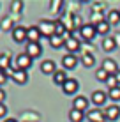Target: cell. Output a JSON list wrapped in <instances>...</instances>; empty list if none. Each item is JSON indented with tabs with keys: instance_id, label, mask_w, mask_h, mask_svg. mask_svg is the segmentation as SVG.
Listing matches in <instances>:
<instances>
[{
	"instance_id": "35",
	"label": "cell",
	"mask_w": 120,
	"mask_h": 122,
	"mask_svg": "<svg viewBox=\"0 0 120 122\" xmlns=\"http://www.w3.org/2000/svg\"><path fill=\"white\" fill-rule=\"evenodd\" d=\"M4 101H5V92L0 89V104H4Z\"/></svg>"
},
{
	"instance_id": "24",
	"label": "cell",
	"mask_w": 120,
	"mask_h": 122,
	"mask_svg": "<svg viewBox=\"0 0 120 122\" xmlns=\"http://www.w3.org/2000/svg\"><path fill=\"white\" fill-rule=\"evenodd\" d=\"M81 62H83L85 67H92L96 64V58H94L92 53H83V55H81Z\"/></svg>"
},
{
	"instance_id": "37",
	"label": "cell",
	"mask_w": 120,
	"mask_h": 122,
	"mask_svg": "<svg viewBox=\"0 0 120 122\" xmlns=\"http://www.w3.org/2000/svg\"><path fill=\"white\" fill-rule=\"evenodd\" d=\"M4 122H18V120H16V119H5Z\"/></svg>"
},
{
	"instance_id": "30",
	"label": "cell",
	"mask_w": 120,
	"mask_h": 122,
	"mask_svg": "<svg viewBox=\"0 0 120 122\" xmlns=\"http://www.w3.org/2000/svg\"><path fill=\"white\" fill-rule=\"evenodd\" d=\"M5 81H7V73L0 71V89H2V85H5Z\"/></svg>"
},
{
	"instance_id": "15",
	"label": "cell",
	"mask_w": 120,
	"mask_h": 122,
	"mask_svg": "<svg viewBox=\"0 0 120 122\" xmlns=\"http://www.w3.org/2000/svg\"><path fill=\"white\" fill-rule=\"evenodd\" d=\"M64 48L67 50L69 53L74 55V51L80 50V39H78V37H69V39H65V46H64Z\"/></svg>"
},
{
	"instance_id": "1",
	"label": "cell",
	"mask_w": 120,
	"mask_h": 122,
	"mask_svg": "<svg viewBox=\"0 0 120 122\" xmlns=\"http://www.w3.org/2000/svg\"><path fill=\"white\" fill-rule=\"evenodd\" d=\"M41 30V36L43 37H53L55 36V21H49V20H41V23L37 25Z\"/></svg>"
},
{
	"instance_id": "23",
	"label": "cell",
	"mask_w": 120,
	"mask_h": 122,
	"mask_svg": "<svg viewBox=\"0 0 120 122\" xmlns=\"http://www.w3.org/2000/svg\"><path fill=\"white\" fill-rule=\"evenodd\" d=\"M106 21H108L110 25H118V23H120V11H115V9L110 11Z\"/></svg>"
},
{
	"instance_id": "4",
	"label": "cell",
	"mask_w": 120,
	"mask_h": 122,
	"mask_svg": "<svg viewBox=\"0 0 120 122\" xmlns=\"http://www.w3.org/2000/svg\"><path fill=\"white\" fill-rule=\"evenodd\" d=\"M80 34H81V37H83L85 41H92L94 37L97 36L96 25H92V23H86V25H83V27L80 28Z\"/></svg>"
},
{
	"instance_id": "34",
	"label": "cell",
	"mask_w": 120,
	"mask_h": 122,
	"mask_svg": "<svg viewBox=\"0 0 120 122\" xmlns=\"http://www.w3.org/2000/svg\"><path fill=\"white\" fill-rule=\"evenodd\" d=\"M113 39H115V44H117V48H120V32L113 34Z\"/></svg>"
},
{
	"instance_id": "10",
	"label": "cell",
	"mask_w": 120,
	"mask_h": 122,
	"mask_svg": "<svg viewBox=\"0 0 120 122\" xmlns=\"http://www.w3.org/2000/svg\"><path fill=\"white\" fill-rule=\"evenodd\" d=\"M106 99H108V94H106V92H102V90L92 92V97H90V101H92L96 106H102V104L106 103Z\"/></svg>"
},
{
	"instance_id": "17",
	"label": "cell",
	"mask_w": 120,
	"mask_h": 122,
	"mask_svg": "<svg viewBox=\"0 0 120 122\" xmlns=\"http://www.w3.org/2000/svg\"><path fill=\"white\" fill-rule=\"evenodd\" d=\"M12 67V64H11V55L9 53H0V71H9Z\"/></svg>"
},
{
	"instance_id": "5",
	"label": "cell",
	"mask_w": 120,
	"mask_h": 122,
	"mask_svg": "<svg viewBox=\"0 0 120 122\" xmlns=\"http://www.w3.org/2000/svg\"><path fill=\"white\" fill-rule=\"evenodd\" d=\"M25 53L34 60V58L43 55V46H41L39 43H27V51H25Z\"/></svg>"
},
{
	"instance_id": "36",
	"label": "cell",
	"mask_w": 120,
	"mask_h": 122,
	"mask_svg": "<svg viewBox=\"0 0 120 122\" xmlns=\"http://www.w3.org/2000/svg\"><path fill=\"white\" fill-rule=\"evenodd\" d=\"M115 78H117V81H118V85H120V71H118L117 74H115Z\"/></svg>"
},
{
	"instance_id": "22",
	"label": "cell",
	"mask_w": 120,
	"mask_h": 122,
	"mask_svg": "<svg viewBox=\"0 0 120 122\" xmlns=\"http://www.w3.org/2000/svg\"><path fill=\"white\" fill-rule=\"evenodd\" d=\"M110 28H111V25H110L108 21H102V23L96 25L97 36H106V37H108V32H110Z\"/></svg>"
},
{
	"instance_id": "6",
	"label": "cell",
	"mask_w": 120,
	"mask_h": 122,
	"mask_svg": "<svg viewBox=\"0 0 120 122\" xmlns=\"http://www.w3.org/2000/svg\"><path fill=\"white\" fill-rule=\"evenodd\" d=\"M102 69H104L110 76H115V74L120 71V67H118V64L113 60V58H104V60H102Z\"/></svg>"
},
{
	"instance_id": "32",
	"label": "cell",
	"mask_w": 120,
	"mask_h": 122,
	"mask_svg": "<svg viewBox=\"0 0 120 122\" xmlns=\"http://www.w3.org/2000/svg\"><path fill=\"white\" fill-rule=\"evenodd\" d=\"M21 5H23L21 2H12V11H16V12L21 11Z\"/></svg>"
},
{
	"instance_id": "25",
	"label": "cell",
	"mask_w": 120,
	"mask_h": 122,
	"mask_svg": "<svg viewBox=\"0 0 120 122\" xmlns=\"http://www.w3.org/2000/svg\"><path fill=\"white\" fill-rule=\"evenodd\" d=\"M90 21H92V25H99V23H102V21H106V20H104V14H102V12H92Z\"/></svg>"
},
{
	"instance_id": "9",
	"label": "cell",
	"mask_w": 120,
	"mask_h": 122,
	"mask_svg": "<svg viewBox=\"0 0 120 122\" xmlns=\"http://www.w3.org/2000/svg\"><path fill=\"white\" fill-rule=\"evenodd\" d=\"M104 115H106V120H117L120 117V106H117V104H111V106H106L104 110Z\"/></svg>"
},
{
	"instance_id": "16",
	"label": "cell",
	"mask_w": 120,
	"mask_h": 122,
	"mask_svg": "<svg viewBox=\"0 0 120 122\" xmlns=\"http://www.w3.org/2000/svg\"><path fill=\"white\" fill-rule=\"evenodd\" d=\"M11 76H12V80H14L18 85H25V83L28 81V73H27V71H19V69H16L14 73L11 74Z\"/></svg>"
},
{
	"instance_id": "12",
	"label": "cell",
	"mask_w": 120,
	"mask_h": 122,
	"mask_svg": "<svg viewBox=\"0 0 120 122\" xmlns=\"http://www.w3.org/2000/svg\"><path fill=\"white\" fill-rule=\"evenodd\" d=\"M72 108L74 110H80V112H85L88 108V99L85 96H76L74 101H72Z\"/></svg>"
},
{
	"instance_id": "31",
	"label": "cell",
	"mask_w": 120,
	"mask_h": 122,
	"mask_svg": "<svg viewBox=\"0 0 120 122\" xmlns=\"http://www.w3.org/2000/svg\"><path fill=\"white\" fill-rule=\"evenodd\" d=\"M60 5H62V2H51V12L60 11Z\"/></svg>"
},
{
	"instance_id": "27",
	"label": "cell",
	"mask_w": 120,
	"mask_h": 122,
	"mask_svg": "<svg viewBox=\"0 0 120 122\" xmlns=\"http://www.w3.org/2000/svg\"><path fill=\"white\" fill-rule=\"evenodd\" d=\"M96 78L99 80V81H104V83H106V80L110 78V74H108V73H106V71L101 67V69H97V71H96Z\"/></svg>"
},
{
	"instance_id": "3",
	"label": "cell",
	"mask_w": 120,
	"mask_h": 122,
	"mask_svg": "<svg viewBox=\"0 0 120 122\" xmlns=\"http://www.w3.org/2000/svg\"><path fill=\"white\" fill-rule=\"evenodd\" d=\"M78 89H80V83H78V80H74V78H69L67 81L62 85V90H64L65 96H74L78 92Z\"/></svg>"
},
{
	"instance_id": "14",
	"label": "cell",
	"mask_w": 120,
	"mask_h": 122,
	"mask_svg": "<svg viewBox=\"0 0 120 122\" xmlns=\"http://www.w3.org/2000/svg\"><path fill=\"white\" fill-rule=\"evenodd\" d=\"M78 64V58L76 55H72V53H67V55L62 57V66H64V69H74Z\"/></svg>"
},
{
	"instance_id": "21",
	"label": "cell",
	"mask_w": 120,
	"mask_h": 122,
	"mask_svg": "<svg viewBox=\"0 0 120 122\" xmlns=\"http://www.w3.org/2000/svg\"><path fill=\"white\" fill-rule=\"evenodd\" d=\"M67 80H69V78H67V74H65V71H57V73L53 74V81H55L57 85H60V87L64 85Z\"/></svg>"
},
{
	"instance_id": "19",
	"label": "cell",
	"mask_w": 120,
	"mask_h": 122,
	"mask_svg": "<svg viewBox=\"0 0 120 122\" xmlns=\"http://www.w3.org/2000/svg\"><path fill=\"white\" fill-rule=\"evenodd\" d=\"M49 44H51V48L60 50V48L65 46V39L62 36H53V37H49Z\"/></svg>"
},
{
	"instance_id": "26",
	"label": "cell",
	"mask_w": 120,
	"mask_h": 122,
	"mask_svg": "<svg viewBox=\"0 0 120 122\" xmlns=\"http://www.w3.org/2000/svg\"><path fill=\"white\" fill-rule=\"evenodd\" d=\"M0 28H4V30H14V25H12V20L11 18H4L2 23H0Z\"/></svg>"
},
{
	"instance_id": "28",
	"label": "cell",
	"mask_w": 120,
	"mask_h": 122,
	"mask_svg": "<svg viewBox=\"0 0 120 122\" xmlns=\"http://www.w3.org/2000/svg\"><path fill=\"white\" fill-rule=\"evenodd\" d=\"M108 97L111 101H120V87H117V89H111L108 92Z\"/></svg>"
},
{
	"instance_id": "18",
	"label": "cell",
	"mask_w": 120,
	"mask_h": 122,
	"mask_svg": "<svg viewBox=\"0 0 120 122\" xmlns=\"http://www.w3.org/2000/svg\"><path fill=\"white\" fill-rule=\"evenodd\" d=\"M102 50L104 51H113V50H117V44H115V39H113V36H108V37H104L102 39Z\"/></svg>"
},
{
	"instance_id": "13",
	"label": "cell",
	"mask_w": 120,
	"mask_h": 122,
	"mask_svg": "<svg viewBox=\"0 0 120 122\" xmlns=\"http://www.w3.org/2000/svg\"><path fill=\"white\" fill-rule=\"evenodd\" d=\"M57 64L53 60H43L41 62V73H44V74H55L57 73Z\"/></svg>"
},
{
	"instance_id": "7",
	"label": "cell",
	"mask_w": 120,
	"mask_h": 122,
	"mask_svg": "<svg viewBox=\"0 0 120 122\" xmlns=\"http://www.w3.org/2000/svg\"><path fill=\"white\" fill-rule=\"evenodd\" d=\"M86 120L88 122H106V115L99 108H94V110H90L86 113Z\"/></svg>"
},
{
	"instance_id": "33",
	"label": "cell",
	"mask_w": 120,
	"mask_h": 122,
	"mask_svg": "<svg viewBox=\"0 0 120 122\" xmlns=\"http://www.w3.org/2000/svg\"><path fill=\"white\" fill-rule=\"evenodd\" d=\"M5 113H7V106H5V104H0V119L5 117Z\"/></svg>"
},
{
	"instance_id": "11",
	"label": "cell",
	"mask_w": 120,
	"mask_h": 122,
	"mask_svg": "<svg viewBox=\"0 0 120 122\" xmlns=\"http://www.w3.org/2000/svg\"><path fill=\"white\" fill-rule=\"evenodd\" d=\"M12 39H14V43H25L27 41V28L25 27H14Z\"/></svg>"
},
{
	"instance_id": "8",
	"label": "cell",
	"mask_w": 120,
	"mask_h": 122,
	"mask_svg": "<svg viewBox=\"0 0 120 122\" xmlns=\"http://www.w3.org/2000/svg\"><path fill=\"white\" fill-rule=\"evenodd\" d=\"M41 30L39 27H28L27 28V41L28 43H39L41 41Z\"/></svg>"
},
{
	"instance_id": "20",
	"label": "cell",
	"mask_w": 120,
	"mask_h": 122,
	"mask_svg": "<svg viewBox=\"0 0 120 122\" xmlns=\"http://www.w3.org/2000/svg\"><path fill=\"white\" fill-rule=\"evenodd\" d=\"M85 117H86V115H85V112L74 110V108H72L71 112H69V120H71V122H83Z\"/></svg>"
},
{
	"instance_id": "29",
	"label": "cell",
	"mask_w": 120,
	"mask_h": 122,
	"mask_svg": "<svg viewBox=\"0 0 120 122\" xmlns=\"http://www.w3.org/2000/svg\"><path fill=\"white\" fill-rule=\"evenodd\" d=\"M106 85H108V89H110V90H111V89H117V87H120L115 76H110L108 80H106Z\"/></svg>"
},
{
	"instance_id": "2",
	"label": "cell",
	"mask_w": 120,
	"mask_h": 122,
	"mask_svg": "<svg viewBox=\"0 0 120 122\" xmlns=\"http://www.w3.org/2000/svg\"><path fill=\"white\" fill-rule=\"evenodd\" d=\"M32 66V58L27 55V53H19L18 57H16V62H14V66H12V69H19V71H27L28 67Z\"/></svg>"
}]
</instances>
